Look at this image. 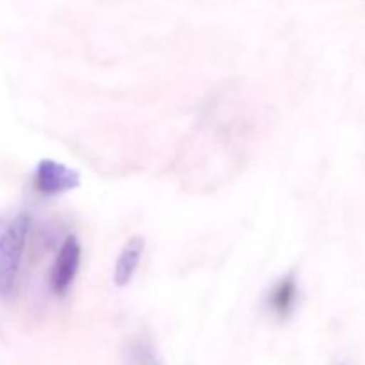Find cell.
Here are the masks:
<instances>
[{"instance_id": "obj_3", "label": "cell", "mask_w": 365, "mask_h": 365, "mask_svg": "<svg viewBox=\"0 0 365 365\" xmlns=\"http://www.w3.org/2000/svg\"><path fill=\"white\" fill-rule=\"evenodd\" d=\"M82 260V246L75 235H68L57 252L50 271V289L56 296L63 298L77 278Z\"/></svg>"}, {"instance_id": "obj_1", "label": "cell", "mask_w": 365, "mask_h": 365, "mask_svg": "<svg viewBox=\"0 0 365 365\" xmlns=\"http://www.w3.org/2000/svg\"><path fill=\"white\" fill-rule=\"evenodd\" d=\"M31 220L18 214L0 232V298L9 299L14 294L20 277Z\"/></svg>"}, {"instance_id": "obj_6", "label": "cell", "mask_w": 365, "mask_h": 365, "mask_svg": "<svg viewBox=\"0 0 365 365\" xmlns=\"http://www.w3.org/2000/svg\"><path fill=\"white\" fill-rule=\"evenodd\" d=\"M123 365H163L152 339L146 335H135L125 344Z\"/></svg>"}, {"instance_id": "obj_2", "label": "cell", "mask_w": 365, "mask_h": 365, "mask_svg": "<svg viewBox=\"0 0 365 365\" xmlns=\"http://www.w3.org/2000/svg\"><path fill=\"white\" fill-rule=\"evenodd\" d=\"M81 185V173L53 159H41L34 170V189L43 196H59Z\"/></svg>"}, {"instance_id": "obj_5", "label": "cell", "mask_w": 365, "mask_h": 365, "mask_svg": "<svg viewBox=\"0 0 365 365\" xmlns=\"http://www.w3.org/2000/svg\"><path fill=\"white\" fill-rule=\"evenodd\" d=\"M143 253H145V239L143 237L134 235V237H130L125 242L120 255H118L116 264H114L113 282L118 289H123L127 285H130L132 278L138 273Z\"/></svg>"}, {"instance_id": "obj_4", "label": "cell", "mask_w": 365, "mask_h": 365, "mask_svg": "<svg viewBox=\"0 0 365 365\" xmlns=\"http://www.w3.org/2000/svg\"><path fill=\"white\" fill-rule=\"evenodd\" d=\"M299 299V282L296 271H289L271 285L266 294V309L277 319L285 321L294 314Z\"/></svg>"}]
</instances>
